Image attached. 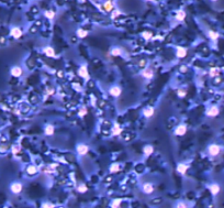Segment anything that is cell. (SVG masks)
<instances>
[{
	"mask_svg": "<svg viewBox=\"0 0 224 208\" xmlns=\"http://www.w3.org/2000/svg\"><path fill=\"white\" fill-rule=\"evenodd\" d=\"M206 151H208V154L212 156V158H215V156H218L220 153H221V146L219 144H216V143H212V144L208 145V148H206Z\"/></svg>",
	"mask_w": 224,
	"mask_h": 208,
	"instance_id": "6da1fadb",
	"label": "cell"
},
{
	"mask_svg": "<svg viewBox=\"0 0 224 208\" xmlns=\"http://www.w3.org/2000/svg\"><path fill=\"white\" fill-rule=\"evenodd\" d=\"M76 152L79 156H85L89 152V146L85 143H78L76 145Z\"/></svg>",
	"mask_w": 224,
	"mask_h": 208,
	"instance_id": "7a4b0ae2",
	"label": "cell"
},
{
	"mask_svg": "<svg viewBox=\"0 0 224 208\" xmlns=\"http://www.w3.org/2000/svg\"><path fill=\"white\" fill-rule=\"evenodd\" d=\"M142 192L146 195H152L155 192V186L151 182H146L142 185Z\"/></svg>",
	"mask_w": 224,
	"mask_h": 208,
	"instance_id": "3957f363",
	"label": "cell"
},
{
	"mask_svg": "<svg viewBox=\"0 0 224 208\" xmlns=\"http://www.w3.org/2000/svg\"><path fill=\"white\" fill-rule=\"evenodd\" d=\"M78 75L84 78V79H86V81H89L90 79V75H89V72H88V67L87 65H81L80 67L78 68Z\"/></svg>",
	"mask_w": 224,
	"mask_h": 208,
	"instance_id": "277c9868",
	"label": "cell"
},
{
	"mask_svg": "<svg viewBox=\"0 0 224 208\" xmlns=\"http://www.w3.org/2000/svg\"><path fill=\"white\" fill-rule=\"evenodd\" d=\"M219 113H220V108L218 106H210L206 111V117H210V118L216 117V116H219Z\"/></svg>",
	"mask_w": 224,
	"mask_h": 208,
	"instance_id": "5b68a950",
	"label": "cell"
},
{
	"mask_svg": "<svg viewBox=\"0 0 224 208\" xmlns=\"http://www.w3.org/2000/svg\"><path fill=\"white\" fill-rule=\"evenodd\" d=\"M187 126L186 125H178L177 127L175 128L174 130V134L177 137H183L186 133H187Z\"/></svg>",
	"mask_w": 224,
	"mask_h": 208,
	"instance_id": "8992f818",
	"label": "cell"
},
{
	"mask_svg": "<svg viewBox=\"0 0 224 208\" xmlns=\"http://www.w3.org/2000/svg\"><path fill=\"white\" fill-rule=\"evenodd\" d=\"M208 190H209V192H210L213 196H216V195L221 192V186H220V184H218V183H212V184H210V185L208 186Z\"/></svg>",
	"mask_w": 224,
	"mask_h": 208,
	"instance_id": "52a82bcc",
	"label": "cell"
},
{
	"mask_svg": "<svg viewBox=\"0 0 224 208\" xmlns=\"http://www.w3.org/2000/svg\"><path fill=\"white\" fill-rule=\"evenodd\" d=\"M109 94L117 98L122 94V88L120 86H111L109 88Z\"/></svg>",
	"mask_w": 224,
	"mask_h": 208,
	"instance_id": "ba28073f",
	"label": "cell"
},
{
	"mask_svg": "<svg viewBox=\"0 0 224 208\" xmlns=\"http://www.w3.org/2000/svg\"><path fill=\"white\" fill-rule=\"evenodd\" d=\"M187 53H188L187 49L183 47V46H178V47L176 49V56H177L178 59H183V57H186V56H187Z\"/></svg>",
	"mask_w": 224,
	"mask_h": 208,
	"instance_id": "9c48e42d",
	"label": "cell"
},
{
	"mask_svg": "<svg viewBox=\"0 0 224 208\" xmlns=\"http://www.w3.org/2000/svg\"><path fill=\"white\" fill-rule=\"evenodd\" d=\"M43 53L47 56V57H52V59H54L56 57V53H55V50L52 47V46H45L44 49H43Z\"/></svg>",
	"mask_w": 224,
	"mask_h": 208,
	"instance_id": "30bf717a",
	"label": "cell"
},
{
	"mask_svg": "<svg viewBox=\"0 0 224 208\" xmlns=\"http://www.w3.org/2000/svg\"><path fill=\"white\" fill-rule=\"evenodd\" d=\"M188 168H189V166H188L187 164H185V163H179L178 165H177V168H176V171H177L180 175H186Z\"/></svg>",
	"mask_w": 224,
	"mask_h": 208,
	"instance_id": "8fae6325",
	"label": "cell"
},
{
	"mask_svg": "<svg viewBox=\"0 0 224 208\" xmlns=\"http://www.w3.org/2000/svg\"><path fill=\"white\" fill-rule=\"evenodd\" d=\"M155 115V108L154 107H146V108L143 110V116L147 119L152 118Z\"/></svg>",
	"mask_w": 224,
	"mask_h": 208,
	"instance_id": "7c38bea8",
	"label": "cell"
},
{
	"mask_svg": "<svg viewBox=\"0 0 224 208\" xmlns=\"http://www.w3.org/2000/svg\"><path fill=\"white\" fill-rule=\"evenodd\" d=\"M101 8H102L101 10L105 11V12H112L114 10V6H113V4L111 1H105Z\"/></svg>",
	"mask_w": 224,
	"mask_h": 208,
	"instance_id": "4fadbf2b",
	"label": "cell"
},
{
	"mask_svg": "<svg viewBox=\"0 0 224 208\" xmlns=\"http://www.w3.org/2000/svg\"><path fill=\"white\" fill-rule=\"evenodd\" d=\"M111 133H112V136H114V137H118L122 133V128L120 127V125L118 122H114L113 127L111 129Z\"/></svg>",
	"mask_w": 224,
	"mask_h": 208,
	"instance_id": "5bb4252c",
	"label": "cell"
},
{
	"mask_svg": "<svg viewBox=\"0 0 224 208\" xmlns=\"http://www.w3.org/2000/svg\"><path fill=\"white\" fill-rule=\"evenodd\" d=\"M141 74H142V76L145 77L146 79H152V78L154 77V72H153L152 68H145V69H143Z\"/></svg>",
	"mask_w": 224,
	"mask_h": 208,
	"instance_id": "9a60e30c",
	"label": "cell"
},
{
	"mask_svg": "<svg viewBox=\"0 0 224 208\" xmlns=\"http://www.w3.org/2000/svg\"><path fill=\"white\" fill-rule=\"evenodd\" d=\"M143 153H144V156L148 158V156H151L152 154L154 153V148H153L151 144L145 145V146L143 148Z\"/></svg>",
	"mask_w": 224,
	"mask_h": 208,
	"instance_id": "2e32d148",
	"label": "cell"
},
{
	"mask_svg": "<svg viewBox=\"0 0 224 208\" xmlns=\"http://www.w3.org/2000/svg\"><path fill=\"white\" fill-rule=\"evenodd\" d=\"M55 133V128L53 125H46L45 128H44V134L47 137L53 136Z\"/></svg>",
	"mask_w": 224,
	"mask_h": 208,
	"instance_id": "e0dca14e",
	"label": "cell"
},
{
	"mask_svg": "<svg viewBox=\"0 0 224 208\" xmlns=\"http://www.w3.org/2000/svg\"><path fill=\"white\" fill-rule=\"evenodd\" d=\"M120 170H121V165L119 163H112L109 166V172L111 174H115V173L120 172Z\"/></svg>",
	"mask_w": 224,
	"mask_h": 208,
	"instance_id": "ac0fdd59",
	"label": "cell"
},
{
	"mask_svg": "<svg viewBox=\"0 0 224 208\" xmlns=\"http://www.w3.org/2000/svg\"><path fill=\"white\" fill-rule=\"evenodd\" d=\"M22 68L21 67H19V66H14V67L11 68V75L14 77H20L21 75H22Z\"/></svg>",
	"mask_w": 224,
	"mask_h": 208,
	"instance_id": "d6986e66",
	"label": "cell"
},
{
	"mask_svg": "<svg viewBox=\"0 0 224 208\" xmlns=\"http://www.w3.org/2000/svg\"><path fill=\"white\" fill-rule=\"evenodd\" d=\"M208 37H209V39H210L211 41H213V42H215V41L219 40L220 34L218 33V32L212 31V30H209V31H208Z\"/></svg>",
	"mask_w": 224,
	"mask_h": 208,
	"instance_id": "ffe728a7",
	"label": "cell"
},
{
	"mask_svg": "<svg viewBox=\"0 0 224 208\" xmlns=\"http://www.w3.org/2000/svg\"><path fill=\"white\" fill-rule=\"evenodd\" d=\"M88 35V31L87 30H85V29H81V28H79L76 30V36L79 37V39H84V37H86Z\"/></svg>",
	"mask_w": 224,
	"mask_h": 208,
	"instance_id": "44dd1931",
	"label": "cell"
},
{
	"mask_svg": "<svg viewBox=\"0 0 224 208\" xmlns=\"http://www.w3.org/2000/svg\"><path fill=\"white\" fill-rule=\"evenodd\" d=\"M185 18H186V12H185L183 10H178V11H177V13H176L175 19H176L178 22H181V21L185 20Z\"/></svg>",
	"mask_w": 224,
	"mask_h": 208,
	"instance_id": "7402d4cb",
	"label": "cell"
},
{
	"mask_svg": "<svg viewBox=\"0 0 224 208\" xmlns=\"http://www.w3.org/2000/svg\"><path fill=\"white\" fill-rule=\"evenodd\" d=\"M10 33H11V35L13 36V37H15V39H18V37H20V36L22 35V31H21V29L18 27L13 28Z\"/></svg>",
	"mask_w": 224,
	"mask_h": 208,
	"instance_id": "603a6c76",
	"label": "cell"
},
{
	"mask_svg": "<svg viewBox=\"0 0 224 208\" xmlns=\"http://www.w3.org/2000/svg\"><path fill=\"white\" fill-rule=\"evenodd\" d=\"M11 190L13 192L14 194L20 193V192L22 190V184H20V183H13V184L11 185Z\"/></svg>",
	"mask_w": 224,
	"mask_h": 208,
	"instance_id": "cb8c5ba5",
	"label": "cell"
},
{
	"mask_svg": "<svg viewBox=\"0 0 224 208\" xmlns=\"http://www.w3.org/2000/svg\"><path fill=\"white\" fill-rule=\"evenodd\" d=\"M110 55H112V56H120V55H122V50L120 49V47H112L111 50H110Z\"/></svg>",
	"mask_w": 224,
	"mask_h": 208,
	"instance_id": "d4e9b609",
	"label": "cell"
},
{
	"mask_svg": "<svg viewBox=\"0 0 224 208\" xmlns=\"http://www.w3.org/2000/svg\"><path fill=\"white\" fill-rule=\"evenodd\" d=\"M88 190V187L86 184H84V183H80L79 185L77 186V192L78 193H80V194H85V193H87Z\"/></svg>",
	"mask_w": 224,
	"mask_h": 208,
	"instance_id": "484cf974",
	"label": "cell"
},
{
	"mask_svg": "<svg viewBox=\"0 0 224 208\" xmlns=\"http://www.w3.org/2000/svg\"><path fill=\"white\" fill-rule=\"evenodd\" d=\"M44 16H45V18H47L48 20H53V19L55 18V16H56V13H55V11H53V10H46L45 12H44Z\"/></svg>",
	"mask_w": 224,
	"mask_h": 208,
	"instance_id": "4316f807",
	"label": "cell"
},
{
	"mask_svg": "<svg viewBox=\"0 0 224 208\" xmlns=\"http://www.w3.org/2000/svg\"><path fill=\"white\" fill-rule=\"evenodd\" d=\"M27 174H30V175H34V174L37 173V168L35 165H29L27 168Z\"/></svg>",
	"mask_w": 224,
	"mask_h": 208,
	"instance_id": "83f0119b",
	"label": "cell"
},
{
	"mask_svg": "<svg viewBox=\"0 0 224 208\" xmlns=\"http://www.w3.org/2000/svg\"><path fill=\"white\" fill-rule=\"evenodd\" d=\"M174 208H189V205H188V203L183 202V200H179V202L176 203Z\"/></svg>",
	"mask_w": 224,
	"mask_h": 208,
	"instance_id": "f1b7e54d",
	"label": "cell"
},
{
	"mask_svg": "<svg viewBox=\"0 0 224 208\" xmlns=\"http://www.w3.org/2000/svg\"><path fill=\"white\" fill-rule=\"evenodd\" d=\"M142 37L146 41L151 40L152 37H153V33H152V32H148V31H144V32H142Z\"/></svg>",
	"mask_w": 224,
	"mask_h": 208,
	"instance_id": "f546056e",
	"label": "cell"
},
{
	"mask_svg": "<svg viewBox=\"0 0 224 208\" xmlns=\"http://www.w3.org/2000/svg\"><path fill=\"white\" fill-rule=\"evenodd\" d=\"M87 113H88V110H87L86 107H81V108L78 110V116H79V117H81V118L85 117Z\"/></svg>",
	"mask_w": 224,
	"mask_h": 208,
	"instance_id": "4dcf8cb0",
	"label": "cell"
},
{
	"mask_svg": "<svg viewBox=\"0 0 224 208\" xmlns=\"http://www.w3.org/2000/svg\"><path fill=\"white\" fill-rule=\"evenodd\" d=\"M220 74V69L219 68H211L210 72H209V75L211 77H216Z\"/></svg>",
	"mask_w": 224,
	"mask_h": 208,
	"instance_id": "1f68e13d",
	"label": "cell"
},
{
	"mask_svg": "<svg viewBox=\"0 0 224 208\" xmlns=\"http://www.w3.org/2000/svg\"><path fill=\"white\" fill-rule=\"evenodd\" d=\"M186 95H187V91H186V89H183V88H179L178 91H177V96L180 97V98L186 97Z\"/></svg>",
	"mask_w": 224,
	"mask_h": 208,
	"instance_id": "d6a6232c",
	"label": "cell"
},
{
	"mask_svg": "<svg viewBox=\"0 0 224 208\" xmlns=\"http://www.w3.org/2000/svg\"><path fill=\"white\" fill-rule=\"evenodd\" d=\"M121 203H122V199L121 198H115L112 200L111 206H115V207H121Z\"/></svg>",
	"mask_w": 224,
	"mask_h": 208,
	"instance_id": "836d02e7",
	"label": "cell"
},
{
	"mask_svg": "<svg viewBox=\"0 0 224 208\" xmlns=\"http://www.w3.org/2000/svg\"><path fill=\"white\" fill-rule=\"evenodd\" d=\"M72 87H73L74 89L76 91H78V93H80V91H82V87L80 84H77V83H74L73 85H72Z\"/></svg>",
	"mask_w": 224,
	"mask_h": 208,
	"instance_id": "e575fe53",
	"label": "cell"
},
{
	"mask_svg": "<svg viewBox=\"0 0 224 208\" xmlns=\"http://www.w3.org/2000/svg\"><path fill=\"white\" fill-rule=\"evenodd\" d=\"M42 208H55V205L53 203H50V202H45V203L42 204Z\"/></svg>",
	"mask_w": 224,
	"mask_h": 208,
	"instance_id": "d590c367",
	"label": "cell"
},
{
	"mask_svg": "<svg viewBox=\"0 0 224 208\" xmlns=\"http://www.w3.org/2000/svg\"><path fill=\"white\" fill-rule=\"evenodd\" d=\"M121 14V11L120 10H118V9H114L113 11H112V13H111V18L112 19H115L118 16H120Z\"/></svg>",
	"mask_w": 224,
	"mask_h": 208,
	"instance_id": "8d00e7d4",
	"label": "cell"
},
{
	"mask_svg": "<svg viewBox=\"0 0 224 208\" xmlns=\"http://www.w3.org/2000/svg\"><path fill=\"white\" fill-rule=\"evenodd\" d=\"M187 69H188V67L186 66V65H181L180 68H179V71H180L181 73H186L187 72Z\"/></svg>",
	"mask_w": 224,
	"mask_h": 208,
	"instance_id": "74e56055",
	"label": "cell"
},
{
	"mask_svg": "<svg viewBox=\"0 0 224 208\" xmlns=\"http://www.w3.org/2000/svg\"><path fill=\"white\" fill-rule=\"evenodd\" d=\"M145 65H146V61H145V59H142V61H141V63H138V66H141V67L145 66Z\"/></svg>",
	"mask_w": 224,
	"mask_h": 208,
	"instance_id": "f35d334b",
	"label": "cell"
},
{
	"mask_svg": "<svg viewBox=\"0 0 224 208\" xmlns=\"http://www.w3.org/2000/svg\"><path fill=\"white\" fill-rule=\"evenodd\" d=\"M19 149H20L19 146H14V148H13V152H14V153H15V152H18Z\"/></svg>",
	"mask_w": 224,
	"mask_h": 208,
	"instance_id": "ab89813d",
	"label": "cell"
},
{
	"mask_svg": "<svg viewBox=\"0 0 224 208\" xmlns=\"http://www.w3.org/2000/svg\"><path fill=\"white\" fill-rule=\"evenodd\" d=\"M210 1H212V2H216L218 0H210Z\"/></svg>",
	"mask_w": 224,
	"mask_h": 208,
	"instance_id": "60d3db41",
	"label": "cell"
},
{
	"mask_svg": "<svg viewBox=\"0 0 224 208\" xmlns=\"http://www.w3.org/2000/svg\"><path fill=\"white\" fill-rule=\"evenodd\" d=\"M111 208H121V207H115V206H111Z\"/></svg>",
	"mask_w": 224,
	"mask_h": 208,
	"instance_id": "b9f144b4",
	"label": "cell"
},
{
	"mask_svg": "<svg viewBox=\"0 0 224 208\" xmlns=\"http://www.w3.org/2000/svg\"><path fill=\"white\" fill-rule=\"evenodd\" d=\"M81 1H85V0H81Z\"/></svg>",
	"mask_w": 224,
	"mask_h": 208,
	"instance_id": "7bdbcfd3",
	"label": "cell"
}]
</instances>
